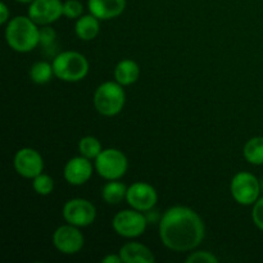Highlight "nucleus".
<instances>
[{"label":"nucleus","instance_id":"13","mask_svg":"<svg viewBox=\"0 0 263 263\" xmlns=\"http://www.w3.org/2000/svg\"><path fill=\"white\" fill-rule=\"evenodd\" d=\"M94 170L95 167L92 166L91 159L84 156L73 157L64 166L63 176L69 185L80 186L89 181Z\"/></svg>","mask_w":263,"mask_h":263},{"label":"nucleus","instance_id":"2","mask_svg":"<svg viewBox=\"0 0 263 263\" xmlns=\"http://www.w3.org/2000/svg\"><path fill=\"white\" fill-rule=\"evenodd\" d=\"M5 40L17 53H28L40 45V27L28 15H17L7 23Z\"/></svg>","mask_w":263,"mask_h":263},{"label":"nucleus","instance_id":"23","mask_svg":"<svg viewBox=\"0 0 263 263\" xmlns=\"http://www.w3.org/2000/svg\"><path fill=\"white\" fill-rule=\"evenodd\" d=\"M84 14V5L80 0H66L63 3V15L68 20H79Z\"/></svg>","mask_w":263,"mask_h":263},{"label":"nucleus","instance_id":"25","mask_svg":"<svg viewBox=\"0 0 263 263\" xmlns=\"http://www.w3.org/2000/svg\"><path fill=\"white\" fill-rule=\"evenodd\" d=\"M187 263H217L218 258L208 251H197L189 254L186 258Z\"/></svg>","mask_w":263,"mask_h":263},{"label":"nucleus","instance_id":"8","mask_svg":"<svg viewBox=\"0 0 263 263\" xmlns=\"http://www.w3.org/2000/svg\"><path fill=\"white\" fill-rule=\"evenodd\" d=\"M62 215L67 223L77 228H87L92 225L97 218V208L90 200L84 198H73L63 205Z\"/></svg>","mask_w":263,"mask_h":263},{"label":"nucleus","instance_id":"14","mask_svg":"<svg viewBox=\"0 0 263 263\" xmlns=\"http://www.w3.org/2000/svg\"><path fill=\"white\" fill-rule=\"evenodd\" d=\"M89 12L100 21L118 17L126 9V0H87Z\"/></svg>","mask_w":263,"mask_h":263},{"label":"nucleus","instance_id":"7","mask_svg":"<svg viewBox=\"0 0 263 263\" xmlns=\"http://www.w3.org/2000/svg\"><path fill=\"white\" fill-rule=\"evenodd\" d=\"M148 223L145 213L134 210V208L120 211L116 213L112 221L113 230L126 239H135L143 235Z\"/></svg>","mask_w":263,"mask_h":263},{"label":"nucleus","instance_id":"18","mask_svg":"<svg viewBox=\"0 0 263 263\" xmlns=\"http://www.w3.org/2000/svg\"><path fill=\"white\" fill-rule=\"evenodd\" d=\"M127 189L128 186H126L123 182L117 181V180H110L103 186L102 198L107 204H120L123 199H126Z\"/></svg>","mask_w":263,"mask_h":263},{"label":"nucleus","instance_id":"21","mask_svg":"<svg viewBox=\"0 0 263 263\" xmlns=\"http://www.w3.org/2000/svg\"><path fill=\"white\" fill-rule=\"evenodd\" d=\"M103 146L99 139L95 136L87 135L80 139L79 141V152L80 156H84L89 159H97V157L102 153Z\"/></svg>","mask_w":263,"mask_h":263},{"label":"nucleus","instance_id":"17","mask_svg":"<svg viewBox=\"0 0 263 263\" xmlns=\"http://www.w3.org/2000/svg\"><path fill=\"white\" fill-rule=\"evenodd\" d=\"M99 21V18L92 15L91 13L82 14L74 23V32H76L77 37L82 41L94 40L100 31Z\"/></svg>","mask_w":263,"mask_h":263},{"label":"nucleus","instance_id":"29","mask_svg":"<svg viewBox=\"0 0 263 263\" xmlns=\"http://www.w3.org/2000/svg\"><path fill=\"white\" fill-rule=\"evenodd\" d=\"M15 2L22 3V4H30V3H32L33 0H15Z\"/></svg>","mask_w":263,"mask_h":263},{"label":"nucleus","instance_id":"12","mask_svg":"<svg viewBox=\"0 0 263 263\" xmlns=\"http://www.w3.org/2000/svg\"><path fill=\"white\" fill-rule=\"evenodd\" d=\"M14 170L25 179H33L44 171V159L33 148H22L15 153L13 159Z\"/></svg>","mask_w":263,"mask_h":263},{"label":"nucleus","instance_id":"20","mask_svg":"<svg viewBox=\"0 0 263 263\" xmlns=\"http://www.w3.org/2000/svg\"><path fill=\"white\" fill-rule=\"evenodd\" d=\"M54 76L53 64L45 61H39L33 63L30 68L31 81L37 85L48 84Z\"/></svg>","mask_w":263,"mask_h":263},{"label":"nucleus","instance_id":"11","mask_svg":"<svg viewBox=\"0 0 263 263\" xmlns=\"http://www.w3.org/2000/svg\"><path fill=\"white\" fill-rule=\"evenodd\" d=\"M27 13L39 26H48L63 15V3L61 0H33Z\"/></svg>","mask_w":263,"mask_h":263},{"label":"nucleus","instance_id":"6","mask_svg":"<svg viewBox=\"0 0 263 263\" xmlns=\"http://www.w3.org/2000/svg\"><path fill=\"white\" fill-rule=\"evenodd\" d=\"M230 192L238 204L253 205L262 193L261 181L251 172H238L231 180Z\"/></svg>","mask_w":263,"mask_h":263},{"label":"nucleus","instance_id":"3","mask_svg":"<svg viewBox=\"0 0 263 263\" xmlns=\"http://www.w3.org/2000/svg\"><path fill=\"white\" fill-rule=\"evenodd\" d=\"M51 64L54 76L66 82H79L89 73V61L79 51H62L54 57Z\"/></svg>","mask_w":263,"mask_h":263},{"label":"nucleus","instance_id":"4","mask_svg":"<svg viewBox=\"0 0 263 263\" xmlns=\"http://www.w3.org/2000/svg\"><path fill=\"white\" fill-rule=\"evenodd\" d=\"M95 109L105 117H113L121 113L126 103V92L117 81H105L97 87L94 92Z\"/></svg>","mask_w":263,"mask_h":263},{"label":"nucleus","instance_id":"9","mask_svg":"<svg viewBox=\"0 0 263 263\" xmlns=\"http://www.w3.org/2000/svg\"><path fill=\"white\" fill-rule=\"evenodd\" d=\"M53 246L58 252L62 254H76L84 248L85 238L82 233L80 231V228L66 223L59 228L53 233Z\"/></svg>","mask_w":263,"mask_h":263},{"label":"nucleus","instance_id":"19","mask_svg":"<svg viewBox=\"0 0 263 263\" xmlns=\"http://www.w3.org/2000/svg\"><path fill=\"white\" fill-rule=\"evenodd\" d=\"M243 156L248 163L253 166L263 164V136L249 139L243 148Z\"/></svg>","mask_w":263,"mask_h":263},{"label":"nucleus","instance_id":"15","mask_svg":"<svg viewBox=\"0 0 263 263\" xmlns=\"http://www.w3.org/2000/svg\"><path fill=\"white\" fill-rule=\"evenodd\" d=\"M120 256L125 263H153L156 257L151 249L138 241H128L120 249Z\"/></svg>","mask_w":263,"mask_h":263},{"label":"nucleus","instance_id":"5","mask_svg":"<svg viewBox=\"0 0 263 263\" xmlns=\"http://www.w3.org/2000/svg\"><path fill=\"white\" fill-rule=\"evenodd\" d=\"M94 167L98 175L104 180H120L127 172L128 161L118 149L107 148L94 159Z\"/></svg>","mask_w":263,"mask_h":263},{"label":"nucleus","instance_id":"30","mask_svg":"<svg viewBox=\"0 0 263 263\" xmlns=\"http://www.w3.org/2000/svg\"><path fill=\"white\" fill-rule=\"evenodd\" d=\"M259 181H261V190H262V193H263V179L259 180Z\"/></svg>","mask_w":263,"mask_h":263},{"label":"nucleus","instance_id":"24","mask_svg":"<svg viewBox=\"0 0 263 263\" xmlns=\"http://www.w3.org/2000/svg\"><path fill=\"white\" fill-rule=\"evenodd\" d=\"M57 33L55 30L48 26H43L40 28V45L44 49H51L55 46Z\"/></svg>","mask_w":263,"mask_h":263},{"label":"nucleus","instance_id":"22","mask_svg":"<svg viewBox=\"0 0 263 263\" xmlns=\"http://www.w3.org/2000/svg\"><path fill=\"white\" fill-rule=\"evenodd\" d=\"M32 187L36 194L41 195V197H46V195L51 194L54 190L53 177L41 172L40 175L32 179Z\"/></svg>","mask_w":263,"mask_h":263},{"label":"nucleus","instance_id":"16","mask_svg":"<svg viewBox=\"0 0 263 263\" xmlns=\"http://www.w3.org/2000/svg\"><path fill=\"white\" fill-rule=\"evenodd\" d=\"M113 76L120 85L130 86L135 84L140 77V67L133 59H122L116 64Z\"/></svg>","mask_w":263,"mask_h":263},{"label":"nucleus","instance_id":"10","mask_svg":"<svg viewBox=\"0 0 263 263\" xmlns=\"http://www.w3.org/2000/svg\"><path fill=\"white\" fill-rule=\"evenodd\" d=\"M126 202L134 210L145 213L156 207L158 202V194L151 184L138 181L128 186Z\"/></svg>","mask_w":263,"mask_h":263},{"label":"nucleus","instance_id":"28","mask_svg":"<svg viewBox=\"0 0 263 263\" xmlns=\"http://www.w3.org/2000/svg\"><path fill=\"white\" fill-rule=\"evenodd\" d=\"M102 262H104V263H121V262H122V258H121L120 253H118V254L110 253V254H107L105 257H103Z\"/></svg>","mask_w":263,"mask_h":263},{"label":"nucleus","instance_id":"1","mask_svg":"<svg viewBox=\"0 0 263 263\" xmlns=\"http://www.w3.org/2000/svg\"><path fill=\"white\" fill-rule=\"evenodd\" d=\"M205 228L200 216L184 205H174L159 220V238L166 248L175 252H190L204 239Z\"/></svg>","mask_w":263,"mask_h":263},{"label":"nucleus","instance_id":"27","mask_svg":"<svg viewBox=\"0 0 263 263\" xmlns=\"http://www.w3.org/2000/svg\"><path fill=\"white\" fill-rule=\"evenodd\" d=\"M9 8L7 7L4 2L0 3V23L2 25H7L9 22Z\"/></svg>","mask_w":263,"mask_h":263},{"label":"nucleus","instance_id":"26","mask_svg":"<svg viewBox=\"0 0 263 263\" xmlns=\"http://www.w3.org/2000/svg\"><path fill=\"white\" fill-rule=\"evenodd\" d=\"M252 220L253 223L263 231V197H259L257 202L253 204L252 210Z\"/></svg>","mask_w":263,"mask_h":263}]
</instances>
